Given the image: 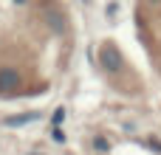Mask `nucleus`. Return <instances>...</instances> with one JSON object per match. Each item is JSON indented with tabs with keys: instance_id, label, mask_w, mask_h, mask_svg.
Wrapping results in <instances>:
<instances>
[{
	"instance_id": "4",
	"label": "nucleus",
	"mask_w": 161,
	"mask_h": 155,
	"mask_svg": "<svg viewBox=\"0 0 161 155\" xmlns=\"http://www.w3.org/2000/svg\"><path fill=\"white\" fill-rule=\"evenodd\" d=\"M45 23H48V28H51L54 34H65V20H62L57 11H54V14H48V17H45Z\"/></svg>"
},
{
	"instance_id": "8",
	"label": "nucleus",
	"mask_w": 161,
	"mask_h": 155,
	"mask_svg": "<svg viewBox=\"0 0 161 155\" xmlns=\"http://www.w3.org/2000/svg\"><path fill=\"white\" fill-rule=\"evenodd\" d=\"M14 3H25V0H14Z\"/></svg>"
},
{
	"instance_id": "9",
	"label": "nucleus",
	"mask_w": 161,
	"mask_h": 155,
	"mask_svg": "<svg viewBox=\"0 0 161 155\" xmlns=\"http://www.w3.org/2000/svg\"><path fill=\"white\" fill-rule=\"evenodd\" d=\"M82 3H88V0H82Z\"/></svg>"
},
{
	"instance_id": "5",
	"label": "nucleus",
	"mask_w": 161,
	"mask_h": 155,
	"mask_svg": "<svg viewBox=\"0 0 161 155\" xmlns=\"http://www.w3.org/2000/svg\"><path fill=\"white\" fill-rule=\"evenodd\" d=\"M93 147H96L99 152H108V150H110V144H108L105 136H96V138H93Z\"/></svg>"
},
{
	"instance_id": "7",
	"label": "nucleus",
	"mask_w": 161,
	"mask_h": 155,
	"mask_svg": "<svg viewBox=\"0 0 161 155\" xmlns=\"http://www.w3.org/2000/svg\"><path fill=\"white\" fill-rule=\"evenodd\" d=\"M147 3H161V0H147Z\"/></svg>"
},
{
	"instance_id": "6",
	"label": "nucleus",
	"mask_w": 161,
	"mask_h": 155,
	"mask_svg": "<svg viewBox=\"0 0 161 155\" xmlns=\"http://www.w3.org/2000/svg\"><path fill=\"white\" fill-rule=\"evenodd\" d=\"M62 116H65V110H62V107H59V110H57V113H54V121H57V124H59V121H62Z\"/></svg>"
},
{
	"instance_id": "3",
	"label": "nucleus",
	"mask_w": 161,
	"mask_h": 155,
	"mask_svg": "<svg viewBox=\"0 0 161 155\" xmlns=\"http://www.w3.org/2000/svg\"><path fill=\"white\" fill-rule=\"evenodd\" d=\"M40 119V113H20V116H8L6 119V127H23V124H31V121H37Z\"/></svg>"
},
{
	"instance_id": "2",
	"label": "nucleus",
	"mask_w": 161,
	"mask_h": 155,
	"mask_svg": "<svg viewBox=\"0 0 161 155\" xmlns=\"http://www.w3.org/2000/svg\"><path fill=\"white\" fill-rule=\"evenodd\" d=\"M23 85V76L17 68H0V93H11Z\"/></svg>"
},
{
	"instance_id": "1",
	"label": "nucleus",
	"mask_w": 161,
	"mask_h": 155,
	"mask_svg": "<svg viewBox=\"0 0 161 155\" xmlns=\"http://www.w3.org/2000/svg\"><path fill=\"white\" fill-rule=\"evenodd\" d=\"M99 59H102V68H105L108 73H119V71H122V54H119L113 45H102Z\"/></svg>"
}]
</instances>
